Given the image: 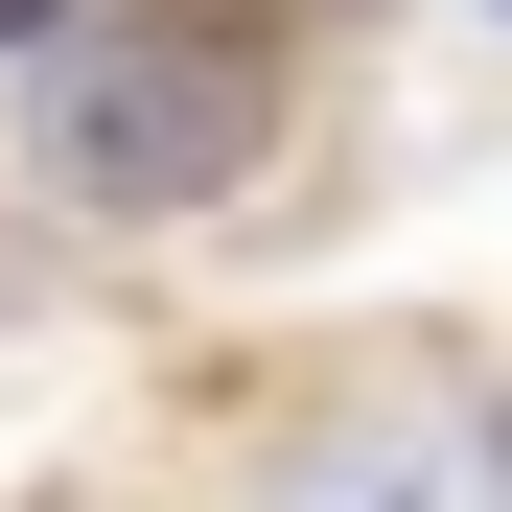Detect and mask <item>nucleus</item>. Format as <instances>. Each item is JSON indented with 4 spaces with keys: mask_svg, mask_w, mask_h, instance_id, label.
Here are the masks:
<instances>
[{
    "mask_svg": "<svg viewBox=\"0 0 512 512\" xmlns=\"http://www.w3.org/2000/svg\"><path fill=\"white\" fill-rule=\"evenodd\" d=\"M233 512H512V373L489 350H373L233 443Z\"/></svg>",
    "mask_w": 512,
    "mask_h": 512,
    "instance_id": "obj_2",
    "label": "nucleus"
},
{
    "mask_svg": "<svg viewBox=\"0 0 512 512\" xmlns=\"http://www.w3.org/2000/svg\"><path fill=\"white\" fill-rule=\"evenodd\" d=\"M489 24H512V0H489Z\"/></svg>",
    "mask_w": 512,
    "mask_h": 512,
    "instance_id": "obj_3",
    "label": "nucleus"
},
{
    "mask_svg": "<svg viewBox=\"0 0 512 512\" xmlns=\"http://www.w3.org/2000/svg\"><path fill=\"white\" fill-rule=\"evenodd\" d=\"M303 117L280 0H0V187L47 233H187Z\"/></svg>",
    "mask_w": 512,
    "mask_h": 512,
    "instance_id": "obj_1",
    "label": "nucleus"
}]
</instances>
